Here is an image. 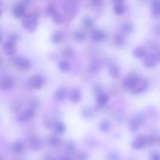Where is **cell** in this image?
<instances>
[{"instance_id":"4fadbf2b","label":"cell","mask_w":160,"mask_h":160,"mask_svg":"<svg viewBox=\"0 0 160 160\" xmlns=\"http://www.w3.org/2000/svg\"><path fill=\"white\" fill-rule=\"evenodd\" d=\"M142 122V119H139V118H136L134 119L133 120H131V122H130V129L133 131H135L136 130H138L139 127V125H141Z\"/></svg>"},{"instance_id":"d590c367","label":"cell","mask_w":160,"mask_h":160,"mask_svg":"<svg viewBox=\"0 0 160 160\" xmlns=\"http://www.w3.org/2000/svg\"><path fill=\"white\" fill-rule=\"evenodd\" d=\"M117 43H121V42H123V38H122L120 35H118L117 37Z\"/></svg>"},{"instance_id":"4316f807","label":"cell","mask_w":160,"mask_h":160,"mask_svg":"<svg viewBox=\"0 0 160 160\" xmlns=\"http://www.w3.org/2000/svg\"><path fill=\"white\" fill-rule=\"evenodd\" d=\"M53 18H54V21L56 22V23H57L58 24H62V22L64 21L63 17H62V16L59 13L56 14V15Z\"/></svg>"},{"instance_id":"6da1fadb","label":"cell","mask_w":160,"mask_h":160,"mask_svg":"<svg viewBox=\"0 0 160 160\" xmlns=\"http://www.w3.org/2000/svg\"><path fill=\"white\" fill-rule=\"evenodd\" d=\"M23 28L29 31H34L37 28V19L34 15H29L23 20Z\"/></svg>"},{"instance_id":"9c48e42d","label":"cell","mask_w":160,"mask_h":160,"mask_svg":"<svg viewBox=\"0 0 160 160\" xmlns=\"http://www.w3.org/2000/svg\"><path fill=\"white\" fill-rule=\"evenodd\" d=\"M139 79H140V78H139L138 76H135V75H131V76L128 77V78H127L126 81H125L124 83H123V86H124L127 89H130L131 90V89L135 86V84L138 82Z\"/></svg>"},{"instance_id":"ffe728a7","label":"cell","mask_w":160,"mask_h":160,"mask_svg":"<svg viewBox=\"0 0 160 160\" xmlns=\"http://www.w3.org/2000/svg\"><path fill=\"white\" fill-rule=\"evenodd\" d=\"M62 39H63V35H62V33L58 31V32H56L53 35L52 39V42H55V43H59Z\"/></svg>"},{"instance_id":"b9f144b4","label":"cell","mask_w":160,"mask_h":160,"mask_svg":"<svg viewBox=\"0 0 160 160\" xmlns=\"http://www.w3.org/2000/svg\"><path fill=\"white\" fill-rule=\"evenodd\" d=\"M0 61H1V59H0Z\"/></svg>"},{"instance_id":"ac0fdd59","label":"cell","mask_w":160,"mask_h":160,"mask_svg":"<svg viewBox=\"0 0 160 160\" xmlns=\"http://www.w3.org/2000/svg\"><path fill=\"white\" fill-rule=\"evenodd\" d=\"M56 98L59 100H65L66 97H67V93H66L65 89L61 88V89H59L57 91H56Z\"/></svg>"},{"instance_id":"3957f363","label":"cell","mask_w":160,"mask_h":160,"mask_svg":"<svg viewBox=\"0 0 160 160\" xmlns=\"http://www.w3.org/2000/svg\"><path fill=\"white\" fill-rule=\"evenodd\" d=\"M15 65L20 70H28L31 67V61L25 57L18 56L14 61Z\"/></svg>"},{"instance_id":"f1b7e54d","label":"cell","mask_w":160,"mask_h":160,"mask_svg":"<svg viewBox=\"0 0 160 160\" xmlns=\"http://www.w3.org/2000/svg\"><path fill=\"white\" fill-rule=\"evenodd\" d=\"M84 24H85L87 27H92L93 26L94 24V21L92 20V18H90V17H85L84 20Z\"/></svg>"},{"instance_id":"7bdbcfd3","label":"cell","mask_w":160,"mask_h":160,"mask_svg":"<svg viewBox=\"0 0 160 160\" xmlns=\"http://www.w3.org/2000/svg\"><path fill=\"white\" fill-rule=\"evenodd\" d=\"M67 160H68V159H67Z\"/></svg>"},{"instance_id":"7402d4cb","label":"cell","mask_w":160,"mask_h":160,"mask_svg":"<svg viewBox=\"0 0 160 160\" xmlns=\"http://www.w3.org/2000/svg\"><path fill=\"white\" fill-rule=\"evenodd\" d=\"M23 144L20 142H15L12 145V150L13 152H17V153H19V152H22L23 151Z\"/></svg>"},{"instance_id":"e575fe53","label":"cell","mask_w":160,"mask_h":160,"mask_svg":"<svg viewBox=\"0 0 160 160\" xmlns=\"http://www.w3.org/2000/svg\"><path fill=\"white\" fill-rule=\"evenodd\" d=\"M91 1H92V3H93V4L99 5V4H101L102 2V0H91Z\"/></svg>"},{"instance_id":"52a82bcc","label":"cell","mask_w":160,"mask_h":160,"mask_svg":"<svg viewBox=\"0 0 160 160\" xmlns=\"http://www.w3.org/2000/svg\"><path fill=\"white\" fill-rule=\"evenodd\" d=\"M34 115V111L33 108H29L28 109L25 110L23 113L20 115L18 116V120L20 122H24V121L30 120L31 119H32Z\"/></svg>"},{"instance_id":"603a6c76","label":"cell","mask_w":160,"mask_h":160,"mask_svg":"<svg viewBox=\"0 0 160 160\" xmlns=\"http://www.w3.org/2000/svg\"><path fill=\"white\" fill-rule=\"evenodd\" d=\"M121 28L125 33H130L133 30V25L130 23H125L122 25Z\"/></svg>"},{"instance_id":"8d00e7d4","label":"cell","mask_w":160,"mask_h":160,"mask_svg":"<svg viewBox=\"0 0 160 160\" xmlns=\"http://www.w3.org/2000/svg\"><path fill=\"white\" fill-rule=\"evenodd\" d=\"M115 1L117 2V3H121L122 1H123V0H115Z\"/></svg>"},{"instance_id":"ab89813d","label":"cell","mask_w":160,"mask_h":160,"mask_svg":"<svg viewBox=\"0 0 160 160\" xmlns=\"http://www.w3.org/2000/svg\"><path fill=\"white\" fill-rule=\"evenodd\" d=\"M159 144H160V136H159Z\"/></svg>"},{"instance_id":"5b68a950","label":"cell","mask_w":160,"mask_h":160,"mask_svg":"<svg viewBox=\"0 0 160 160\" xmlns=\"http://www.w3.org/2000/svg\"><path fill=\"white\" fill-rule=\"evenodd\" d=\"M148 144V138L145 136L136 137L132 142V147L135 149H142Z\"/></svg>"},{"instance_id":"cb8c5ba5","label":"cell","mask_w":160,"mask_h":160,"mask_svg":"<svg viewBox=\"0 0 160 160\" xmlns=\"http://www.w3.org/2000/svg\"><path fill=\"white\" fill-rule=\"evenodd\" d=\"M109 74H110V75L112 78H116L120 75V70H119L118 67H112V68L110 69V71H109Z\"/></svg>"},{"instance_id":"e0dca14e","label":"cell","mask_w":160,"mask_h":160,"mask_svg":"<svg viewBox=\"0 0 160 160\" xmlns=\"http://www.w3.org/2000/svg\"><path fill=\"white\" fill-rule=\"evenodd\" d=\"M133 54L137 58H142L146 56V51L143 48H136L133 51Z\"/></svg>"},{"instance_id":"8992f818","label":"cell","mask_w":160,"mask_h":160,"mask_svg":"<svg viewBox=\"0 0 160 160\" xmlns=\"http://www.w3.org/2000/svg\"><path fill=\"white\" fill-rule=\"evenodd\" d=\"M148 86V81L145 79H139L135 86L131 89V91L135 93H140L143 92Z\"/></svg>"},{"instance_id":"ba28073f","label":"cell","mask_w":160,"mask_h":160,"mask_svg":"<svg viewBox=\"0 0 160 160\" xmlns=\"http://www.w3.org/2000/svg\"><path fill=\"white\" fill-rule=\"evenodd\" d=\"M15 45L12 41H7L3 45V51L7 56H12L15 53Z\"/></svg>"},{"instance_id":"484cf974","label":"cell","mask_w":160,"mask_h":160,"mask_svg":"<svg viewBox=\"0 0 160 160\" xmlns=\"http://www.w3.org/2000/svg\"><path fill=\"white\" fill-rule=\"evenodd\" d=\"M74 38L78 41H81H81H84V39H85L86 36L82 31H77V32H75L74 34Z\"/></svg>"},{"instance_id":"f35d334b","label":"cell","mask_w":160,"mask_h":160,"mask_svg":"<svg viewBox=\"0 0 160 160\" xmlns=\"http://www.w3.org/2000/svg\"><path fill=\"white\" fill-rule=\"evenodd\" d=\"M1 13H2V12H1V9H0V16H1Z\"/></svg>"},{"instance_id":"2e32d148","label":"cell","mask_w":160,"mask_h":160,"mask_svg":"<svg viewBox=\"0 0 160 160\" xmlns=\"http://www.w3.org/2000/svg\"><path fill=\"white\" fill-rule=\"evenodd\" d=\"M102 38L103 33L100 30H95V31H93V32L92 34V39L95 42H99V41H101L102 39Z\"/></svg>"},{"instance_id":"7a4b0ae2","label":"cell","mask_w":160,"mask_h":160,"mask_svg":"<svg viewBox=\"0 0 160 160\" xmlns=\"http://www.w3.org/2000/svg\"><path fill=\"white\" fill-rule=\"evenodd\" d=\"M15 82L10 76H4L0 78V89L1 90H8L13 87Z\"/></svg>"},{"instance_id":"44dd1931","label":"cell","mask_w":160,"mask_h":160,"mask_svg":"<svg viewBox=\"0 0 160 160\" xmlns=\"http://www.w3.org/2000/svg\"><path fill=\"white\" fill-rule=\"evenodd\" d=\"M114 12L117 15H120L124 12V6L121 4V3H117L115 6H114Z\"/></svg>"},{"instance_id":"30bf717a","label":"cell","mask_w":160,"mask_h":160,"mask_svg":"<svg viewBox=\"0 0 160 160\" xmlns=\"http://www.w3.org/2000/svg\"><path fill=\"white\" fill-rule=\"evenodd\" d=\"M158 62V58L156 57V55L149 54L146 56L145 60V65L147 67H153L156 65Z\"/></svg>"},{"instance_id":"d6986e66","label":"cell","mask_w":160,"mask_h":160,"mask_svg":"<svg viewBox=\"0 0 160 160\" xmlns=\"http://www.w3.org/2000/svg\"><path fill=\"white\" fill-rule=\"evenodd\" d=\"M59 67L62 72H67L70 69V64L66 61H61L59 63Z\"/></svg>"},{"instance_id":"836d02e7","label":"cell","mask_w":160,"mask_h":160,"mask_svg":"<svg viewBox=\"0 0 160 160\" xmlns=\"http://www.w3.org/2000/svg\"><path fill=\"white\" fill-rule=\"evenodd\" d=\"M151 160H160V154L159 153H154L151 155Z\"/></svg>"},{"instance_id":"83f0119b","label":"cell","mask_w":160,"mask_h":160,"mask_svg":"<svg viewBox=\"0 0 160 160\" xmlns=\"http://www.w3.org/2000/svg\"><path fill=\"white\" fill-rule=\"evenodd\" d=\"M57 13H58L56 12V10L53 7H48L47 9V14L49 16H52V17H54Z\"/></svg>"},{"instance_id":"5bb4252c","label":"cell","mask_w":160,"mask_h":160,"mask_svg":"<svg viewBox=\"0 0 160 160\" xmlns=\"http://www.w3.org/2000/svg\"><path fill=\"white\" fill-rule=\"evenodd\" d=\"M108 100H109V97L107 94L106 93H100L99 95L97 97V102L101 106H104L107 104Z\"/></svg>"},{"instance_id":"9a60e30c","label":"cell","mask_w":160,"mask_h":160,"mask_svg":"<svg viewBox=\"0 0 160 160\" xmlns=\"http://www.w3.org/2000/svg\"><path fill=\"white\" fill-rule=\"evenodd\" d=\"M100 69V63L97 60H94L89 64V70L91 72H97Z\"/></svg>"},{"instance_id":"f546056e","label":"cell","mask_w":160,"mask_h":160,"mask_svg":"<svg viewBox=\"0 0 160 160\" xmlns=\"http://www.w3.org/2000/svg\"><path fill=\"white\" fill-rule=\"evenodd\" d=\"M63 54H64V56H67V57H71V56H73V51L71 50V49L67 48L64 50Z\"/></svg>"},{"instance_id":"60d3db41","label":"cell","mask_w":160,"mask_h":160,"mask_svg":"<svg viewBox=\"0 0 160 160\" xmlns=\"http://www.w3.org/2000/svg\"><path fill=\"white\" fill-rule=\"evenodd\" d=\"M159 60H160V54H159Z\"/></svg>"},{"instance_id":"8fae6325","label":"cell","mask_w":160,"mask_h":160,"mask_svg":"<svg viewBox=\"0 0 160 160\" xmlns=\"http://www.w3.org/2000/svg\"><path fill=\"white\" fill-rule=\"evenodd\" d=\"M68 97L69 99L71 100L72 102H74V103H77V102L81 100V93L78 89H73L69 92L68 93Z\"/></svg>"},{"instance_id":"4dcf8cb0","label":"cell","mask_w":160,"mask_h":160,"mask_svg":"<svg viewBox=\"0 0 160 160\" xmlns=\"http://www.w3.org/2000/svg\"><path fill=\"white\" fill-rule=\"evenodd\" d=\"M109 126H110V125H109V122H102V123L100 125V128H101V130H102V131H107L109 129Z\"/></svg>"},{"instance_id":"d4e9b609","label":"cell","mask_w":160,"mask_h":160,"mask_svg":"<svg viewBox=\"0 0 160 160\" xmlns=\"http://www.w3.org/2000/svg\"><path fill=\"white\" fill-rule=\"evenodd\" d=\"M55 129H56V132H58V133H63L66 130V127L62 122H57L55 125Z\"/></svg>"},{"instance_id":"74e56055","label":"cell","mask_w":160,"mask_h":160,"mask_svg":"<svg viewBox=\"0 0 160 160\" xmlns=\"http://www.w3.org/2000/svg\"><path fill=\"white\" fill-rule=\"evenodd\" d=\"M1 41H2V35L1 34H0V42H1Z\"/></svg>"},{"instance_id":"1f68e13d","label":"cell","mask_w":160,"mask_h":160,"mask_svg":"<svg viewBox=\"0 0 160 160\" xmlns=\"http://www.w3.org/2000/svg\"><path fill=\"white\" fill-rule=\"evenodd\" d=\"M40 141H38V139H35L34 141H32V143H31V147H33V148L34 149H38L40 147Z\"/></svg>"},{"instance_id":"d6a6232c","label":"cell","mask_w":160,"mask_h":160,"mask_svg":"<svg viewBox=\"0 0 160 160\" xmlns=\"http://www.w3.org/2000/svg\"><path fill=\"white\" fill-rule=\"evenodd\" d=\"M50 142H51V144H54V145H58L59 144V140L58 138L52 136V137L50 138Z\"/></svg>"},{"instance_id":"7c38bea8","label":"cell","mask_w":160,"mask_h":160,"mask_svg":"<svg viewBox=\"0 0 160 160\" xmlns=\"http://www.w3.org/2000/svg\"><path fill=\"white\" fill-rule=\"evenodd\" d=\"M25 14V8L23 5H17L13 9V15L17 18L23 17Z\"/></svg>"},{"instance_id":"277c9868","label":"cell","mask_w":160,"mask_h":160,"mask_svg":"<svg viewBox=\"0 0 160 160\" xmlns=\"http://www.w3.org/2000/svg\"><path fill=\"white\" fill-rule=\"evenodd\" d=\"M29 84L34 89H40L44 84V78L41 75H33L29 78Z\"/></svg>"}]
</instances>
